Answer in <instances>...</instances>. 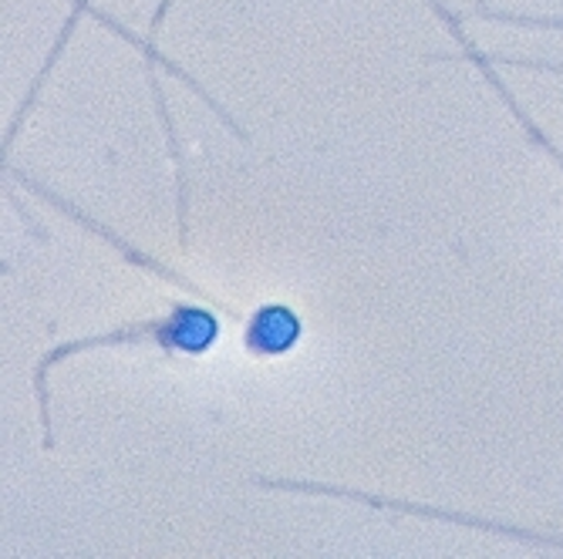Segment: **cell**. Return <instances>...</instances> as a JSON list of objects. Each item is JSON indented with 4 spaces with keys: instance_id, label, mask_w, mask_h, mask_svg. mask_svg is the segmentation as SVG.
Segmentation results:
<instances>
[{
    "instance_id": "obj_1",
    "label": "cell",
    "mask_w": 563,
    "mask_h": 559,
    "mask_svg": "<svg viewBox=\"0 0 563 559\" xmlns=\"http://www.w3.org/2000/svg\"><path fill=\"white\" fill-rule=\"evenodd\" d=\"M148 334H163L166 337V347L169 350H183V354H202L210 350L217 334H220V324L210 311L202 308H176L166 321H156V324H142V334H112V337H98V340H78V344H65L58 350H51V358L44 361V368L37 371V378L47 371V365L62 361L65 354H75V350H85V347H101L109 340H145Z\"/></svg>"
},
{
    "instance_id": "obj_2",
    "label": "cell",
    "mask_w": 563,
    "mask_h": 559,
    "mask_svg": "<svg viewBox=\"0 0 563 559\" xmlns=\"http://www.w3.org/2000/svg\"><path fill=\"white\" fill-rule=\"evenodd\" d=\"M300 317L284 308V303H267L246 324V350L257 354V358H277V354H287L297 340H300Z\"/></svg>"
}]
</instances>
